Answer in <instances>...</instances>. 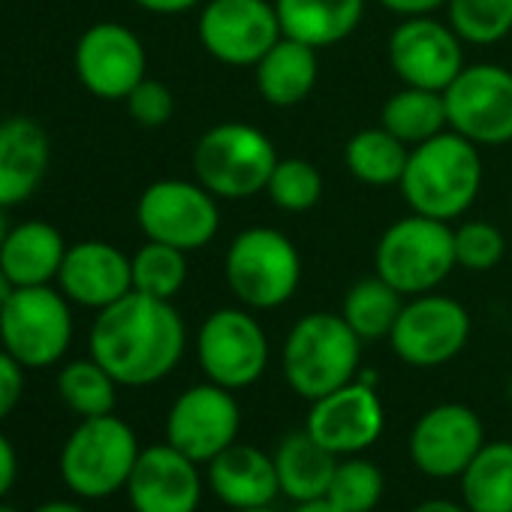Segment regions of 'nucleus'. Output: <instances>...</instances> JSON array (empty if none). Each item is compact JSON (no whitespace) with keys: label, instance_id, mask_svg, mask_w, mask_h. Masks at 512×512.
<instances>
[{"label":"nucleus","instance_id":"nucleus-1","mask_svg":"<svg viewBox=\"0 0 512 512\" xmlns=\"http://www.w3.org/2000/svg\"><path fill=\"white\" fill-rule=\"evenodd\" d=\"M88 347L118 386L142 389L178 368L187 347V329L172 302L133 290L97 311Z\"/></svg>","mask_w":512,"mask_h":512},{"label":"nucleus","instance_id":"nucleus-2","mask_svg":"<svg viewBox=\"0 0 512 512\" xmlns=\"http://www.w3.org/2000/svg\"><path fill=\"white\" fill-rule=\"evenodd\" d=\"M482 148L443 130L440 136L410 148L407 169L401 175V196L413 214H425L452 223L470 211L482 190Z\"/></svg>","mask_w":512,"mask_h":512},{"label":"nucleus","instance_id":"nucleus-3","mask_svg":"<svg viewBox=\"0 0 512 512\" xmlns=\"http://www.w3.org/2000/svg\"><path fill=\"white\" fill-rule=\"evenodd\" d=\"M362 362V338L347 326L341 314L314 311L305 314L287 335L281 350V368L287 386L317 401L356 380Z\"/></svg>","mask_w":512,"mask_h":512},{"label":"nucleus","instance_id":"nucleus-4","mask_svg":"<svg viewBox=\"0 0 512 512\" xmlns=\"http://www.w3.org/2000/svg\"><path fill=\"white\" fill-rule=\"evenodd\" d=\"M275 142L253 124L223 121L205 130L193 148V175L217 199H253L266 193L278 166Z\"/></svg>","mask_w":512,"mask_h":512},{"label":"nucleus","instance_id":"nucleus-5","mask_svg":"<svg viewBox=\"0 0 512 512\" xmlns=\"http://www.w3.org/2000/svg\"><path fill=\"white\" fill-rule=\"evenodd\" d=\"M223 275L238 305L250 311H275L287 305L302 284V256L281 229L250 226L232 238Z\"/></svg>","mask_w":512,"mask_h":512},{"label":"nucleus","instance_id":"nucleus-6","mask_svg":"<svg viewBox=\"0 0 512 512\" xmlns=\"http://www.w3.org/2000/svg\"><path fill=\"white\" fill-rule=\"evenodd\" d=\"M452 223L407 214L395 220L374 247V275L395 287L404 299L434 293L455 272Z\"/></svg>","mask_w":512,"mask_h":512},{"label":"nucleus","instance_id":"nucleus-7","mask_svg":"<svg viewBox=\"0 0 512 512\" xmlns=\"http://www.w3.org/2000/svg\"><path fill=\"white\" fill-rule=\"evenodd\" d=\"M139 452L133 428L115 413L82 419L61 449V479L73 494L103 500L127 488Z\"/></svg>","mask_w":512,"mask_h":512},{"label":"nucleus","instance_id":"nucleus-8","mask_svg":"<svg viewBox=\"0 0 512 512\" xmlns=\"http://www.w3.org/2000/svg\"><path fill=\"white\" fill-rule=\"evenodd\" d=\"M73 344L70 299L46 287H19L0 311V347L22 368H52Z\"/></svg>","mask_w":512,"mask_h":512},{"label":"nucleus","instance_id":"nucleus-9","mask_svg":"<svg viewBox=\"0 0 512 512\" xmlns=\"http://www.w3.org/2000/svg\"><path fill=\"white\" fill-rule=\"evenodd\" d=\"M136 223L148 241L193 253L214 241L220 229V199L199 181L163 178L142 190L136 202Z\"/></svg>","mask_w":512,"mask_h":512},{"label":"nucleus","instance_id":"nucleus-10","mask_svg":"<svg viewBox=\"0 0 512 512\" xmlns=\"http://www.w3.org/2000/svg\"><path fill=\"white\" fill-rule=\"evenodd\" d=\"M202 374L223 389H247L266 374L269 338L250 308H220L205 317L196 335Z\"/></svg>","mask_w":512,"mask_h":512},{"label":"nucleus","instance_id":"nucleus-11","mask_svg":"<svg viewBox=\"0 0 512 512\" xmlns=\"http://www.w3.org/2000/svg\"><path fill=\"white\" fill-rule=\"evenodd\" d=\"M443 97L449 130L476 148L512 142V70L500 64L464 67Z\"/></svg>","mask_w":512,"mask_h":512},{"label":"nucleus","instance_id":"nucleus-12","mask_svg":"<svg viewBox=\"0 0 512 512\" xmlns=\"http://www.w3.org/2000/svg\"><path fill=\"white\" fill-rule=\"evenodd\" d=\"M196 34L202 49L226 67H256L284 37L275 0H205Z\"/></svg>","mask_w":512,"mask_h":512},{"label":"nucleus","instance_id":"nucleus-13","mask_svg":"<svg viewBox=\"0 0 512 512\" xmlns=\"http://www.w3.org/2000/svg\"><path fill=\"white\" fill-rule=\"evenodd\" d=\"M470 338V314L461 302L434 293L410 296L389 335L395 356L413 368H440L452 362Z\"/></svg>","mask_w":512,"mask_h":512},{"label":"nucleus","instance_id":"nucleus-14","mask_svg":"<svg viewBox=\"0 0 512 512\" xmlns=\"http://www.w3.org/2000/svg\"><path fill=\"white\" fill-rule=\"evenodd\" d=\"M389 67L410 88L446 91L464 64V40L434 16L404 19L386 43Z\"/></svg>","mask_w":512,"mask_h":512},{"label":"nucleus","instance_id":"nucleus-15","mask_svg":"<svg viewBox=\"0 0 512 512\" xmlns=\"http://www.w3.org/2000/svg\"><path fill=\"white\" fill-rule=\"evenodd\" d=\"M241 425V410L232 389L217 383H199L184 389L166 416V443L193 458L196 464H208L226 446L235 443Z\"/></svg>","mask_w":512,"mask_h":512},{"label":"nucleus","instance_id":"nucleus-16","mask_svg":"<svg viewBox=\"0 0 512 512\" xmlns=\"http://www.w3.org/2000/svg\"><path fill=\"white\" fill-rule=\"evenodd\" d=\"M73 67L88 94L100 100H127V94L148 76V55L127 25L97 22L79 37Z\"/></svg>","mask_w":512,"mask_h":512},{"label":"nucleus","instance_id":"nucleus-17","mask_svg":"<svg viewBox=\"0 0 512 512\" xmlns=\"http://www.w3.org/2000/svg\"><path fill=\"white\" fill-rule=\"evenodd\" d=\"M383 401L371 383L353 380L317 401H311L305 431L338 458L359 455L383 434Z\"/></svg>","mask_w":512,"mask_h":512},{"label":"nucleus","instance_id":"nucleus-18","mask_svg":"<svg viewBox=\"0 0 512 512\" xmlns=\"http://www.w3.org/2000/svg\"><path fill=\"white\" fill-rule=\"evenodd\" d=\"M485 446L479 416L464 404H437L419 416L410 434V458L431 479H452L467 470Z\"/></svg>","mask_w":512,"mask_h":512},{"label":"nucleus","instance_id":"nucleus-19","mask_svg":"<svg viewBox=\"0 0 512 512\" xmlns=\"http://www.w3.org/2000/svg\"><path fill=\"white\" fill-rule=\"evenodd\" d=\"M127 497L136 512H196L202 476L193 458L172 443H157L139 452L127 479Z\"/></svg>","mask_w":512,"mask_h":512},{"label":"nucleus","instance_id":"nucleus-20","mask_svg":"<svg viewBox=\"0 0 512 512\" xmlns=\"http://www.w3.org/2000/svg\"><path fill=\"white\" fill-rule=\"evenodd\" d=\"M58 290L82 308L103 311L133 293L130 256L100 238H88L67 247L64 266L58 272Z\"/></svg>","mask_w":512,"mask_h":512},{"label":"nucleus","instance_id":"nucleus-21","mask_svg":"<svg viewBox=\"0 0 512 512\" xmlns=\"http://www.w3.org/2000/svg\"><path fill=\"white\" fill-rule=\"evenodd\" d=\"M52 163L49 133L40 121L13 115L0 121V208L28 202Z\"/></svg>","mask_w":512,"mask_h":512},{"label":"nucleus","instance_id":"nucleus-22","mask_svg":"<svg viewBox=\"0 0 512 512\" xmlns=\"http://www.w3.org/2000/svg\"><path fill=\"white\" fill-rule=\"evenodd\" d=\"M208 485L229 509H263L281 491L275 458L250 443H232L208 461Z\"/></svg>","mask_w":512,"mask_h":512},{"label":"nucleus","instance_id":"nucleus-23","mask_svg":"<svg viewBox=\"0 0 512 512\" xmlns=\"http://www.w3.org/2000/svg\"><path fill=\"white\" fill-rule=\"evenodd\" d=\"M64 232L49 220H25L10 226V235L0 247V269L16 287H46L58 281L67 256Z\"/></svg>","mask_w":512,"mask_h":512},{"label":"nucleus","instance_id":"nucleus-24","mask_svg":"<svg viewBox=\"0 0 512 512\" xmlns=\"http://www.w3.org/2000/svg\"><path fill=\"white\" fill-rule=\"evenodd\" d=\"M317 79H320L317 49L290 37H281L260 58V64L253 67L256 94L275 109H293L305 103L317 88Z\"/></svg>","mask_w":512,"mask_h":512},{"label":"nucleus","instance_id":"nucleus-25","mask_svg":"<svg viewBox=\"0 0 512 512\" xmlns=\"http://www.w3.org/2000/svg\"><path fill=\"white\" fill-rule=\"evenodd\" d=\"M275 13L284 37L320 52L353 37L365 16V0H275Z\"/></svg>","mask_w":512,"mask_h":512},{"label":"nucleus","instance_id":"nucleus-26","mask_svg":"<svg viewBox=\"0 0 512 512\" xmlns=\"http://www.w3.org/2000/svg\"><path fill=\"white\" fill-rule=\"evenodd\" d=\"M272 458L278 467L281 491L293 503H308V500L326 497L335 467L341 461L335 452H329L323 443H317L308 431L287 434Z\"/></svg>","mask_w":512,"mask_h":512},{"label":"nucleus","instance_id":"nucleus-27","mask_svg":"<svg viewBox=\"0 0 512 512\" xmlns=\"http://www.w3.org/2000/svg\"><path fill=\"white\" fill-rule=\"evenodd\" d=\"M380 127L389 130L395 139H401L407 148H416V145L440 136L443 130H449V115H446L443 91L401 85V91H395L383 103Z\"/></svg>","mask_w":512,"mask_h":512},{"label":"nucleus","instance_id":"nucleus-28","mask_svg":"<svg viewBox=\"0 0 512 512\" xmlns=\"http://www.w3.org/2000/svg\"><path fill=\"white\" fill-rule=\"evenodd\" d=\"M458 479L470 512H512V443H485Z\"/></svg>","mask_w":512,"mask_h":512},{"label":"nucleus","instance_id":"nucleus-29","mask_svg":"<svg viewBox=\"0 0 512 512\" xmlns=\"http://www.w3.org/2000/svg\"><path fill=\"white\" fill-rule=\"evenodd\" d=\"M407 160H410V148L380 124L359 130L356 136H350L344 148L347 172L365 187H398Z\"/></svg>","mask_w":512,"mask_h":512},{"label":"nucleus","instance_id":"nucleus-30","mask_svg":"<svg viewBox=\"0 0 512 512\" xmlns=\"http://www.w3.org/2000/svg\"><path fill=\"white\" fill-rule=\"evenodd\" d=\"M401 308H404V296L395 287H389L380 275H374V278L356 281L347 290L341 317L362 338V344H371V341H383L392 335Z\"/></svg>","mask_w":512,"mask_h":512},{"label":"nucleus","instance_id":"nucleus-31","mask_svg":"<svg viewBox=\"0 0 512 512\" xmlns=\"http://www.w3.org/2000/svg\"><path fill=\"white\" fill-rule=\"evenodd\" d=\"M58 392L64 404L82 419L115 413L118 404V380L94 356L67 362L58 374Z\"/></svg>","mask_w":512,"mask_h":512},{"label":"nucleus","instance_id":"nucleus-32","mask_svg":"<svg viewBox=\"0 0 512 512\" xmlns=\"http://www.w3.org/2000/svg\"><path fill=\"white\" fill-rule=\"evenodd\" d=\"M130 266H133V290L151 299L172 302L187 284V253L172 244L145 241L130 256Z\"/></svg>","mask_w":512,"mask_h":512},{"label":"nucleus","instance_id":"nucleus-33","mask_svg":"<svg viewBox=\"0 0 512 512\" xmlns=\"http://www.w3.org/2000/svg\"><path fill=\"white\" fill-rule=\"evenodd\" d=\"M446 22L464 46H494L512 34V0H449Z\"/></svg>","mask_w":512,"mask_h":512},{"label":"nucleus","instance_id":"nucleus-34","mask_svg":"<svg viewBox=\"0 0 512 512\" xmlns=\"http://www.w3.org/2000/svg\"><path fill=\"white\" fill-rule=\"evenodd\" d=\"M266 193L281 211L305 214V211L317 208L323 199V175L305 157H281L269 178Z\"/></svg>","mask_w":512,"mask_h":512},{"label":"nucleus","instance_id":"nucleus-35","mask_svg":"<svg viewBox=\"0 0 512 512\" xmlns=\"http://www.w3.org/2000/svg\"><path fill=\"white\" fill-rule=\"evenodd\" d=\"M383 488H386V479L374 461L347 455L344 461H338L326 497L344 512H371L380 503Z\"/></svg>","mask_w":512,"mask_h":512},{"label":"nucleus","instance_id":"nucleus-36","mask_svg":"<svg viewBox=\"0 0 512 512\" xmlns=\"http://www.w3.org/2000/svg\"><path fill=\"white\" fill-rule=\"evenodd\" d=\"M452 238H455V266L473 275L497 269L506 253L503 232L488 220H464L452 226Z\"/></svg>","mask_w":512,"mask_h":512},{"label":"nucleus","instance_id":"nucleus-37","mask_svg":"<svg viewBox=\"0 0 512 512\" xmlns=\"http://www.w3.org/2000/svg\"><path fill=\"white\" fill-rule=\"evenodd\" d=\"M124 106H127V115H130L139 127L157 130V127L169 124V118L175 115V94H172L163 82L145 76V79L127 94Z\"/></svg>","mask_w":512,"mask_h":512},{"label":"nucleus","instance_id":"nucleus-38","mask_svg":"<svg viewBox=\"0 0 512 512\" xmlns=\"http://www.w3.org/2000/svg\"><path fill=\"white\" fill-rule=\"evenodd\" d=\"M22 392H25V368L0 347V422L19 407Z\"/></svg>","mask_w":512,"mask_h":512},{"label":"nucleus","instance_id":"nucleus-39","mask_svg":"<svg viewBox=\"0 0 512 512\" xmlns=\"http://www.w3.org/2000/svg\"><path fill=\"white\" fill-rule=\"evenodd\" d=\"M377 4L401 19H416V16H434L437 10H446L449 0H377Z\"/></svg>","mask_w":512,"mask_h":512},{"label":"nucleus","instance_id":"nucleus-40","mask_svg":"<svg viewBox=\"0 0 512 512\" xmlns=\"http://www.w3.org/2000/svg\"><path fill=\"white\" fill-rule=\"evenodd\" d=\"M19 476V458H16V446L10 443L7 434H0V500H4Z\"/></svg>","mask_w":512,"mask_h":512},{"label":"nucleus","instance_id":"nucleus-41","mask_svg":"<svg viewBox=\"0 0 512 512\" xmlns=\"http://www.w3.org/2000/svg\"><path fill=\"white\" fill-rule=\"evenodd\" d=\"M133 4L154 16H184V13L202 7L205 0H133Z\"/></svg>","mask_w":512,"mask_h":512},{"label":"nucleus","instance_id":"nucleus-42","mask_svg":"<svg viewBox=\"0 0 512 512\" xmlns=\"http://www.w3.org/2000/svg\"><path fill=\"white\" fill-rule=\"evenodd\" d=\"M413 512H470V509L461 503H452V500H425Z\"/></svg>","mask_w":512,"mask_h":512},{"label":"nucleus","instance_id":"nucleus-43","mask_svg":"<svg viewBox=\"0 0 512 512\" xmlns=\"http://www.w3.org/2000/svg\"><path fill=\"white\" fill-rule=\"evenodd\" d=\"M293 512H344L338 509L329 497H320V500H308V503H296Z\"/></svg>","mask_w":512,"mask_h":512},{"label":"nucleus","instance_id":"nucleus-44","mask_svg":"<svg viewBox=\"0 0 512 512\" xmlns=\"http://www.w3.org/2000/svg\"><path fill=\"white\" fill-rule=\"evenodd\" d=\"M34 512H85V506H79L76 500H49V503L37 506Z\"/></svg>","mask_w":512,"mask_h":512},{"label":"nucleus","instance_id":"nucleus-45","mask_svg":"<svg viewBox=\"0 0 512 512\" xmlns=\"http://www.w3.org/2000/svg\"><path fill=\"white\" fill-rule=\"evenodd\" d=\"M16 290H19V287L10 281V275H7L4 269H0V311H4V305L13 299V293H16Z\"/></svg>","mask_w":512,"mask_h":512},{"label":"nucleus","instance_id":"nucleus-46","mask_svg":"<svg viewBox=\"0 0 512 512\" xmlns=\"http://www.w3.org/2000/svg\"><path fill=\"white\" fill-rule=\"evenodd\" d=\"M7 235H10V223H7V208H0V247H4Z\"/></svg>","mask_w":512,"mask_h":512},{"label":"nucleus","instance_id":"nucleus-47","mask_svg":"<svg viewBox=\"0 0 512 512\" xmlns=\"http://www.w3.org/2000/svg\"><path fill=\"white\" fill-rule=\"evenodd\" d=\"M232 512H275L272 506H263V509H232Z\"/></svg>","mask_w":512,"mask_h":512},{"label":"nucleus","instance_id":"nucleus-48","mask_svg":"<svg viewBox=\"0 0 512 512\" xmlns=\"http://www.w3.org/2000/svg\"><path fill=\"white\" fill-rule=\"evenodd\" d=\"M0 512H19V509H13V506H7L4 500H0Z\"/></svg>","mask_w":512,"mask_h":512},{"label":"nucleus","instance_id":"nucleus-49","mask_svg":"<svg viewBox=\"0 0 512 512\" xmlns=\"http://www.w3.org/2000/svg\"><path fill=\"white\" fill-rule=\"evenodd\" d=\"M506 395L512 398V380H509V386H506Z\"/></svg>","mask_w":512,"mask_h":512}]
</instances>
